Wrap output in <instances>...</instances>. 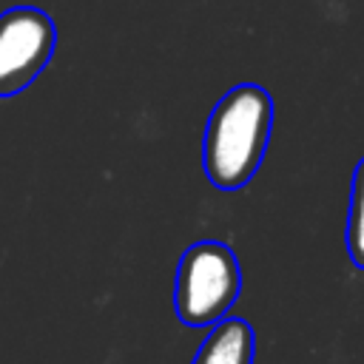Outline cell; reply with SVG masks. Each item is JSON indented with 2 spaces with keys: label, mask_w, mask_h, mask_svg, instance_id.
I'll return each instance as SVG.
<instances>
[{
  "label": "cell",
  "mask_w": 364,
  "mask_h": 364,
  "mask_svg": "<svg viewBox=\"0 0 364 364\" xmlns=\"http://www.w3.org/2000/svg\"><path fill=\"white\" fill-rule=\"evenodd\" d=\"M273 100L256 82L233 85L210 111L202 136V168L213 188H245L267 151Z\"/></svg>",
  "instance_id": "cell-1"
},
{
  "label": "cell",
  "mask_w": 364,
  "mask_h": 364,
  "mask_svg": "<svg viewBox=\"0 0 364 364\" xmlns=\"http://www.w3.org/2000/svg\"><path fill=\"white\" fill-rule=\"evenodd\" d=\"M239 290L242 270L236 253L225 242H193L176 264L173 310L188 327H213L236 304Z\"/></svg>",
  "instance_id": "cell-2"
},
{
  "label": "cell",
  "mask_w": 364,
  "mask_h": 364,
  "mask_svg": "<svg viewBox=\"0 0 364 364\" xmlns=\"http://www.w3.org/2000/svg\"><path fill=\"white\" fill-rule=\"evenodd\" d=\"M57 46L54 20L34 6H14L0 14V97L28 88L51 63Z\"/></svg>",
  "instance_id": "cell-3"
},
{
  "label": "cell",
  "mask_w": 364,
  "mask_h": 364,
  "mask_svg": "<svg viewBox=\"0 0 364 364\" xmlns=\"http://www.w3.org/2000/svg\"><path fill=\"white\" fill-rule=\"evenodd\" d=\"M256 333L245 318H222L199 344L191 364H253Z\"/></svg>",
  "instance_id": "cell-4"
},
{
  "label": "cell",
  "mask_w": 364,
  "mask_h": 364,
  "mask_svg": "<svg viewBox=\"0 0 364 364\" xmlns=\"http://www.w3.org/2000/svg\"><path fill=\"white\" fill-rule=\"evenodd\" d=\"M347 253L355 267L364 270V159L353 171L350 182V210H347Z\"/></svg>",
  "instance_id": "cell-5"
}]
</instances>
